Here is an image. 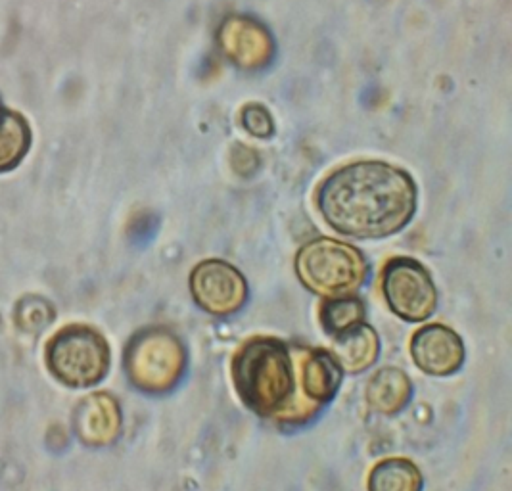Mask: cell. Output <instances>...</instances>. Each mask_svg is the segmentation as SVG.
<instances>
[{
  "mask_svg": "<svg viewBox=\"0 0 512 491\" xmlns=\"http://www.w3.org/2000/svg\"><path fill=\"white\" fill-rule=\"evenodd\" d=\"M411 175L386 162H353L332 171L317 188V210L336 233L382 240L401 233L417 213Z\"/></svg>",
  "mask_w": 512,
  "mask_h": 491,
  "instance_id": "obj_1",
  "label": "cell"
},
{
  "mask_svg": "<svg viewBox=\"0 0 512 491\" xmlns=\"http://www.w3.org/2000/svg\"><path fill=\"white\" fill-rule=\"evenodd\" d=\"M305 346L275 336H254L234 353V390L240 401L265 421L302 426L321 411L303 390Z\"/></svg>",
  "mask_w": 512,
  "mask_h": 491,
  "instance_id": "obj_2",
  "label": "cell"
},
{
  "mask_svg": "<svg viewBox=\"0 0 512 491\" xmlns=\"http://www.w3.org/2000/svg\"><path fill=\"white\" fill-rule=\"evenodd\" d=\"M48 373L73 390L98 386L112 365V350L98 328L73 323L56 330L45 348Z\"/></svg>",
  "mask_w": 512,
  "mask_h": 491,
  "instance_id": "obj_3",
  "label": "cell"
},
{
  "mask_svg": "<svg viewBox=\"0 0 512 491\" xmlns=\"http://www.w3.org/2000/svg\"><path fill=\"white\" fill-rule=\"evenodd\" d=\"M296 275L309 292L321 298L348 296L367 281L369 261L359 248L321 236L300 248Z\"/></svg>",
  "mask_w": 512,
  "mask_h": 491,
  "instance_id": "obj_4",
  "label": "cell"
},
{
  "mask_svg": "<svg viewBox=\"0 0 512 491\" xmlns=\"http://www.w3.org/2000/svg\"><path fill=\"white\" fill-rule=\"evenodd\" d=\"M187 350L169 328L139 330L125 348V373L142 394H167L187 371Z\"/></svg>",
  "mask_w": 512,
  "mask_h": 491,
  "instance_id": "obj_5",
  "label": "cell"
},
{
  "mask_svg": "<svg viewBox=\"0 0 512 491\" xmlns=\"http://www.w3.org/2000/svg\"><path fill=\"white\" fill-rule=\"evenodd\" d=\"M380 288L390 311L401 321L424 323L438 309L436 282L417 259H390L382 269Z\"/></svg>",
  "mask_w": 512,
  "mask_h": 491,
  "instance_id": "obj_6",
  "label": "cell"
},
{
  "mask_svg": "<svg viewBox=\"0 0 512 491\" xmlns=\"http://www.w3.org/2000/svg\"><path fill=\"white\" fill-rule=\"evenodd\" d=\"M190 294L196 305L213 317H231L250 298L246 277L223 259H206L190 273Z\"/></svg>",
  "mask_w": 512,
  "mask_h": 491,
  "instance_id": "obj_7",
  "label": "cell"
},
{
  "mask_svg": "<svg viewBox=\"0 0 512 491\" xmlns=\"http://www.w3.org/2000/svg\"><path fill=\"white\" fill-rule=\"evenodd\" d=\"M411 357L424 375H455L465 365V342L453 328L426 325L411 338Z\"/></svg>",
  "mask_w": 512,
  "mask_h": 491,
  "instance_id": "obj_8",
  "label": "cell"
},
{
  "mask_svg": "<svg viewBox=\"0 0 512 491\" xmlns=\"http://www.w3.org/2000/svg\"><path fill=\"white\" fill-rule=\"evenodd\" d=\"M123 415L117 399L108 392H94L81 399L73 413V430L81 444L106 447L117 440Z\"/></svg>",
  "mask_w": 512,
  "mask_h": 491,
  "instance_id": "obj_9",
  "label": "cell"
},
{
  "mask_svg": "<svg viewBox=\"0 0 512 491\" xmlns=\"http://www.w3.org/2000/svg\"><path fill=\"white\" fill-rule=\"evenodd\" d=\"M330 353L342 367L344 375H359L373 367L380 355V338L365 321L350 330L332 336Z\"/></svg>",
  "mask_w": 512,
  "mask_h": 491,
  "instance_id": "obj_10",
  "label": "cell"
},
{
  "mask_svg": "<svg viewBox=\"0 0 512 491\" xmlns=\"http://www.w3.org/2000/svg\"><path fill=\"white\" fill-rule=\"evenodd\" d=\"M365 398L369 407L386 417L401 413L413 398V382L397 367H384L367 384Z\"/></svg>",
  "mask_w": 512,
  "mask_h": 491,
  "instance_id": "obj_11",
  "label": "cell"
},
{
  "mask_svg": "<svg viewBox=\"0 0 512 491\" xmlns=\"http://www.w3.org/2000/svg\"><path fill=\"white\" fill-rule=\"evenodd\" d=\"M33 144V131L20 112H0V173H10L22 164Z\"/></svg>",
  "mask_w": 512,
  "mask_h": 491,
  "instance_id": "obj_12",
  "label": "cell"
},
{
  "mask_svg": "<svg viewBox=\"0 0 512 491\" xmlns=\"http://www.w3.org/2000/svg\"><path fill=\"white\" fill-rule=\"evenodd\" d=\"M420 468L403 457H388L374 465L367 478L369 491H422Z\"/></svg>",
  "mask_w": 512,
  "mask_h": 491,
  "instance_id": "obj_13",
  "label": "cell"
},
{
  "mask_svg": "<svg viewBox=\"0 0 512 491\" xmlns=\"http://www.w3.org/2000/svg\"><path fill=\"white\" fill-rule=\"evenodd\" d=\"M365 317H367V307L361 298L353 294L325 298L319 307L321 327L330 338L363 323Z\"/></svg>",
  "mask_w": 512,
  "mask_h": 491,
  "instance_id": "obj_14",
  "label": "cell"
},
{
  "mask_svg": "<svg viewBox=\"0 0 512 491\" xmlns=\"http://www.w3.org/2000/svg\"><path fill=\"white\" fill-rule=\"evenodd\" d=\"M56 311L52 304L41 296H25L14 309V323L22 332L39 334L54 321Z\"/></svg>",
  "mask_w": 512,
  "mask_h": 491,
  "instance_id": "obj_15",
  "label": "cell"
},
{
  "mask_svg": "<svg viewBox=\"0 0 512 491\" xmlns=\"http://www.w3.org/2000/svg\"><path fill=\"white\" fill-rule=\"evenodd\" d=\"M2 108H4V106H2V100H0V112H2Z\"/></svg>",
  "mask_w": 512,
  "mask_h": 491,
  "instance_id": "obj_16",
  "label": "cell"
}]
</instances>
